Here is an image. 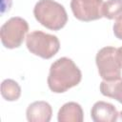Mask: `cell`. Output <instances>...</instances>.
<instances>
[{"mask_svg":"<svg viewBox=\"0 0 122 122\" xmlns=\"http://www.w3.org/2000/svg\"><path fill=\"white\" fill-rule=\"evenodd\" d=\"M81 79L82 72L75 63L71 58L60 57L51 65L47 82L52 92L62 93L77 86Z\"/></svg>","mask_w":122,"mask_h":122,"instance_id":"obj_1","label":"cell"},{"mask_svg":"<svg viewBox=\"0 0 122 122\" xmlns=\"http://www.w3.org/2000/svg\"><path fill=\"white\" fill-rule=\"evenodd\" d=\"M35 19L45 28L59 30L68 22V14L63 5L54 0H39L33 8Z\"/></svg>","mask_w":122,"mask_h":122,"instance_id":"obj_2","label":"cell"},{"mask_svg":"<svg viewBox=\"0 0 122 122\" xmlns=\"http://www.w3.org/2000/svg\"><path fill=\"white\" fill-rule=\"evenodd\" d=\"M26 45L32 54L43 59L53 57L60 49V42L57 36L41 30H34L29 33L26 37Z\"/></svg>","mask_w":122,"mask_h":122,"instance_id":"obj_3","label":"cell"},{"mask_svg":"<svg viewBox=\"0 0 122 122\" xmlns=\"http://www.w3.org/2000/svg\"><path fill=\"white\" fill-rule=\"evenodd\" d=\"M29 30L28 22L19 16H13L6 21L0 29V37L3 46L7 49L19 48Z\"/></svg>","mask_w":122,"mask_h":122,"instance_id":"obj_4","label":"cell"},{"mask_svg":"<svg viewBox=\"0 0 122 122\" xmlns=\"http://www.w3.org/2000/svg\"><path fill=\"white\" fill-rule=\"evenodd\" d=\"M95 63L99 75L103 80L112 81L121 78V66L117 58V49L114 47H104L98 51Z\"/></svg>","mask_w":122,"mask_h":122,"instance_id":"obj_5","label":"cell"},{"mask_svg":"<svg viewBox=\"0 0 122 122\" xmlns=\"http://www.w3.org/2000/svg\"><path fill=\"white\" fill-rule=\"evenodd\" d=\"M103 0H71V9L76 19L90 22L103 17Z\"/></svg>","mask_w":122,"mask_h":122,"instance_id":"obj_6","label":"cell"},{"mask_svg":"<svg viewBox=\"0 0 122 122\" xmlns=\"http://www.w3.org/2000/svg\"><path fill=\"white\" fill-rule=\"evenodd\" d=\"M91 117L94 122H114L118 118V112L112 104L97 101L92 107Z\"/></svg>","mask_w":122,"mask_h":122,"instance_id":"obj_7","label":"cell"},{"mask_svg":"<svg viewBox=\"0 0 122 122\" xmlns=\"http://www.w3.org/2000/svg\"><path fill=\"white\" fill-rule=\"evenodd\" d=\"M52 115L51 106L46 101H35L30 104L26 116L30 122H49Z\"/></svg>","mask_w":122,"mask_h":122,"instance_id":"obj_8","label":"cell"},{"mask_svg":"<svg viewBox=\"0 0 122 122\" xmlns=\"http://www.w3.org/2000/svg\"><path fill=\"white\" fill-rule=\"evenodd\" d=\"M57 120L59 122H82L84 120L82 107L76 102L65 103L59 109Z\"/></svg>","mask_w":122,"mask_h":122,"instance_id":"obj_9","label":"cell"},{"mask_svg":"<svg viewBox=\"0 0 122 122\" xmlns=\"http://www.w3.org/2000/svg\"><path fill=\"white\" fill-rule=\"evenodd\" d=\"M100 92L104 96L111 97L122 104V78L100 83Z\"/></svg>","mask_w":122,"mask_h":122,"instance_id":"obj_10","label":"cell"},{"mask_svg":"<svg viewBox=\"0 0 122 122\" xmlns=\"http://www.w3.org/2000/svg\"><path fill=\"white\" fill-rule=\"evenodd\" d=\"M1 95L7 101H15L21 95V88L16 81L5 79L1 83Z\"/></svg>","mask_w":122,"mask_h":122,"instance_id":"obj_11","label":"cell"},{"mask_svg":"<svg viewBox=\"0 0 122 122\" xmlns=\"http://www.w3.org/2000/svg\"><path fill=\"white\" fill-rule=\"evenodd\" d=\"M103 17L110 20L122 17V0H108L104 2L102 8Z\"/></svg>","mask_w":122,"mask_h":122,"instance_id":"obj_12","label":"cell"},{"mask_svg":"<svg viewBox=\"0 0 122 122\" xmlns=\"http://www.w3.org/2000/svg\"><path fill=\"white\" fill-rule=\"evenodd\" d=\"M112 30H113V33L116 36V38L122 40V17L115 20Z\"/></svg>","mask_w":122,"mask_h":122,"instance_id":"obj_13","label":"cell"},{"mask_svg":"<svg viewBox=\"0 0 122 122\" xmlns=\"http://www.w3.org/2000/svg\"><path fill=\"white\" fill-rule=\"evenodd\" d=\"M117 58H118L119 64H120L121 69H122V47L117 49Z\"/></svg>","mask_w":122,"mask_h":122,"instance_id":"obj_14","label":"cell"},{"mask_svg":"<svg viewBox=\"0 0 122 122\" xmlns=\"http://www.w3.org/2000/svg\"><path fill=\"white\" fill-rule=\"evenodd\" d=\"M117 120H121V121H122V112H121L120 113H118V118H117Z\"/></svg>","mask_w":122,"mask_h":122,"instance_id":"obj_15","label":"cell"}]
</instances>
